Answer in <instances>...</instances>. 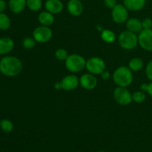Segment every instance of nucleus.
I'll return each instance as SVG.
<instances>
[{
  "mask_svg": "<svg viewBox=\"0 0 152 152\" xmlns=\"http://www.w3.org/2000/svg\"><path fill=\"white\" fill-rule=\"evenodd\" d=\"M23 65L19 58L13 56H6L0 60V72L8 77H14L22 72Z\"/></svg>",
  "mask_w": 152,
  "mask_h": 152,
  "instance_id": "1",
  "label": "nucleus"
},
{
  "mask_svg": "<svg viewBox=\"0 0 152 152\" xmlns=\"http://www.w3.org/2000/svg\"><path fill=\"white\" fill-rule=\"evenodd\" d=\"M133 71L128 66H120L113 74V81L118 87L127 88L133 83Z\"/></svg>",
  "mask_w": 152,
  "mask_h": 152,
  "instance_id": "2",
  "label": "nucleus"
},
{
  "mask_svg": "<svg viewBox=\"0 0 152 152\" xmlns=\"http://www.w3.org/2000/svg\"><path fill=\"white\" fill-rule=\"evenodd\" d=\"M65 62L67 70L73 74L81 72L86 68V59L83 56L77 53L68 55Z\"/></svg>",
  "mask_w": 152,
  "mask_h": 152,
  "instance_id": "3",
  "label": "nucleus"
},
{
  "mask_svg": "<svg viewBox=\"0 0 152 152\" xmlns=\"http://www.w3.org/2000/svg\"><path fill=\"white\" fill-rule=\"evenodd\" d=\"M118 42L122 48L126 50H132L136 48L138 43V36L129 31H124L118 37Z\"/></svg>",
  "mask_w": 152,
  "mask_h": 152,
  "instance_id": "4",
  "label": "nucleus"
},
{
  "mask_svg": "<svg viewBox=\"0 0 152 152\" xmlns=\"http://www.w3.org/2000/svg\"><path fill=\"white\" fill-rule=\"evenodd\" d=\"M86 68L88 73L94 75H100L105 70H106V64L102 58L92 56L86 60Z\"/></svg>",
  "mask_w": 152,
  "mask_h": 152,
  "instance_id": "5",
  "label": "nucleus"
},
{
  "mask_svg": "<svg viewBox=\"0 0 152 152\" xmlns=\"http://www.w3.org/2000/svg\"><path fill=\"white\" fill-rule=\"evenodd\" d=\"M114 99L119 105H128L132 102V94L127 89V88L117 86L113 92Z\"/></svg>",
  "mask_w": 152,
  "mask_h": 152,
  "instance_id": "6",
  "label": "nucleus"
},
{
  "mask_svg": "<svg viewBox=\"0 0 152 152\" xmlns=\"http://www.w3.org/2000/svg\"><path fill=\"white\" fill-rule=\"evenodd\" d=\"M53 37V31L50 27L39 25L33 31V37L37 42L46 43L50 41Z\"/></svg>",
  "mask_w": 152,
  "mask_h": 152,
  "instance_id": "7",
  "label": "nucleus"
},
{
  "mask_svg": "<svg viewBox=\"0 0 152 152\" xmlns=\"http://www.w3.org/2000/svg\"><path fill=\"white\" fill-rule=\"evenodd\" d=\"M111 10V18L115 23L121 25L126 23L129 19V10L123 4H117Z\"/></svg>",
  "mask_w": 152,
  "mask_h": 152,
  "instance_id": "8",
  "label": "nucleus"
},
{
  "mask_svg": "<svg viewBox=\"0 0 152 152\" xmlns=\"http://www.w3.org/2000/svg\"><path fill=\"white\" fill-rule=\"evenodd\" d=\"M138 43L143 50L152 51V29H143L139 33Z\"/></svg>",
  "mask_w": 152,
  "mask_h": 152,
  "instance_id": "9",
  "label": "nucleus"
},
{
  "mask_svg": "<svg viewBox=\"0 0 152 152\" xmlns=\"http://www.w3.org/2000/svg\"><path fill=\"white\" fill-rule=\"evenodd\" d=\"M60 83L62 90L71 91L75 90L80 86V78L74 74H69L62 78Z\"/></svg>",
  "mask_w": 152,
  "mask_h": 152,
  "instance_id": "10",
  "label": "nucleus"
},
{
  "mask_svg": "<svg viewBox=\"0 0 152 152\" xmlns=\"http://www.w3.org/2000/svg\"><path fill=\"white\" fill-rule=\"evenodd\" d=\"M97 83L98 81L96 77L91 73L84 74L80 77V86L85 90H93L96 87Z\"/></svg>",
  "mask_w": 152,
  "mask_h": 152,
  "instance_id": "11",
  "label": "nucleus"
},
{
  "mask_svg": "<svg viewBox=\"0 0 152 152\" xmlns=\"http://www.w3.org/2000/svg\"><path fill=\"white\" fill-rule=\"evenodd\" d=\"M68 12L73 16H80L83 12V4L80 0H69L67 4Z\"/></svg>",
  "mask_w": 152,
  "mask_h": 152,
  "instance_id": "12",
  "label": "nucleus"
},
{
  "mask_svg": "<svg viewBox=\"0 0 152 152\" xmlns=\"http://www.w3.org/2000/svg\"><path fill=\"white\" fill-rule=\"evenodd\" d=\"M45 8L54 15L60 13L63 10L64 5L61 0H47L45 2Z\"/></svg>",
  "mask_w": 152,
  "mask_h": 152,
  "instance_id": "13",
  "label": "nucleus"
},
{
  "mask_svg": "<svg viewBox=\"0 0 152 152\" xmlns=\"http://www.w3.org/2000/svg\"><path fill=\"white\" fill-rule=\"evenodd\" d=\"M14 48V42L10 37L0 38V55H6L10 53Z\"/></svg>",
  "mask_w": 152,
  "mask_h": 152,
  "instance_id": "14",
  "label": "nucleus"
},
{
  "mask_svg": "<svg viewBox=\"0 0 152 152\" xmlns=\"http://www.w3.org/2000/svg\"><path fill=\"white\" fill-rule=\"evenodd\" d=\"M126 28L128 31L134 34H139L143 30L142 25V21L137 18H130L126 22Z\"/></svg>",
  "mask_w": 152,
  "mask_h": 152,
  "instance_id": "15",
  "label": "nucleus"
},
{
  "mask_svg": "<svg viewBox=\"0 0 152 152\" xmlns=\"http://www.w3.org/2000/svg\"><path fill=\"white\" fill-rule=\"evenodd\" d=\"M146 0H123V4L130 11H139L143 9Z\"/></svg>",
  "mask_w": 152,
  "mask_h": 152,
  "instance_id": "16",
  "label": "nucleus"
},
{
  "mask_svg": "<svg viewBox=\"0 0 152 152\" xmlns=\"http://www.w3.org/2000/svg\"><path fill=\"white\" fill-rule=\"evenodd\" d=\"M8 6L11 12L19 14L23 12L27 7V0H9Z\"/></svg>",
  "mask_w": 152,
  "mask_h": 152,
  "instance_id": "17",
  "label": "nucleus"
},
{
  "mask_svg": "<svg viewBox=\"0 0 152 152\" xmlns=\"http://www.w3.org/2000/svg\"><path fill=\"white\" fill-rule=\"evenodd\" d=\"M54 16L53 13L45 10L42 11L38 15V22H39L40 25L43 26L50 27L54 22Z\"/></svg>",
  "mask_w": 152,
  "mask_h": 152,
  "instance_id": "18",
  "label": "nucleus"
},
{
  "mask_svg": "<svg viewBox=\"0 0 152 152\" xmlns=\"http://www.w3.org/2000/svg\"><path fill=\"white\" fill-rule=\"evenodd\" d=\"M100 36L102 41L106 43H108V44L114 43L117 40V38L115 33L108 29H103V31L101 32Z\"/></svg>",
  "mask_w": 152,
  "mask_h": 152,
  "instance_id": "19",
  "label": "nucleus"
},
{
  "mask_svg": "<svg viewBox=\"0 0 152 152\" xmlns=\"http://www.w3.org/2000/svg\"><path fill=\"white\" fill-rule=\"evenodd\" d=\"M144 66V62L142 59L140 57H134L129 61L128 67L132 70V71H135V72H138Z\"/></svg>",
  "mask_w": 152,
  "mask_h": 152,
  "instance_id": "20",
  "label": "nucleus"
},
{
  "mask_svg": "<svg viewBox=\"0 0 152 152\" xmlns=\"http://www.w3.org/2000/svg\"><path fill=\"white\" fill-rule=\"evenodd\" d=\"M11 20L7 14L4 13H0V30L7 31L10 28Z\"/></svg>",
  "mask_w": 152,
  "mask_h": 152,
  "instance_id": "21",
  "label": "nucleus"
},
{
  "mask_svg": "<svg viewBox=\"0 0 152 152\" xmlns=\"http://www.w3.org/2000/svg\"><path fill=\"white\" fill-rule=\"evenodd\" d=\"M27 7L33 12L39 11L42 7V0H27Z\"/></svg>",
  "mask_w": 152,
  "mask_h": 152,
  "instance_id": "22",
  "label": "nucleus"
},
{
  "mask_svg": "<svg viewBox=\"0 0 152 152\" xmlns=\"http://www.w3.org/2000/svg\"><path fill=\"white\" fill-rule=\"evenodd\" d=\"M146 99V94L145 92L142 91H137L132 94V101L136 103H141L143 102Z\"/></svg>",
  "mask_w": 152,
  "mask_h": 152,
  "instance_id": "23",
  "label": "nucleus"
},
{
  "mask_svg": "<svg viewBox=\"0 0 152 152\" xmlns=\"http://www.w3.org/2000/svg\"><path fill=\"white\" fill-rule=\"evenodd\" d=\"M0 126L1 129L4 132H11L13 129V124L10 120H7V119H3L0 121Z\"/></svg>",
  "mask_w": 152,
  "mask_h": 152,
  "instance_id": "24",
  "label": "nucleus"
},
{
  "mask_svg": "<svg viewBox=\"0 0 152 152\" xmlns=\"http://www.w3.org/2000/svg\"><path fill=\"white\" fill-rule=\"evenodd\" d=\"M55 57L59 61H65L68 56V51L64 48H58L55 51Z\"/></svg>",
  "mask_w": 152,
  "mask_h": 152,
  "instance_id": "25",
  "label": "nucleus"
},
{
  "mask_svg": "<svg viewBox=\"0 0 152 152\" xmlns=\"http://www.w3.org/2000/svg\"><path fill=\"white\" fill-rule=\"evenodd\" d=\"M36 40L34 39V37H25L22 41V45L25 49H32L35 47L36 45Z\"/></svg>",
  "mask_w": 152,
  "mask_h": 152,
  "instance_id": "26",
  "label": "nucleus"
},
{
  "mask_svg": "<svg viewBox=\"0 0 152 152\" xmlns=\"http://www.w3.org/2000/svg\"><path fill=\"white\" fill-rule=\"evenodd\" d=\"M142 25L143 29H152V19L150 18H145L142 21Z\"/></svg>",
  "mask_w": 152,
  "mask_h": 152,
  "instance_id": "27",
  "label": "nucleus"
},
{
  "mask_svg": "<svg viewBox=\"0 0 152 152\" xmlns=\"http://www.w3.org/2000/svg\"><path fill=\"white\" fill-rule=\"evenodd\" d=\"M145 74L147 78L152 82V60L150 61L145 67Z\"/></svg>",
  "mask_w": 152,
  "mask_h": 152,
  "instance_id": "28",
  "label": "nucleus"
},
{
  "mask_svg": "<svg viewBox=\"0 0 152 152\" xmlns=\"http://www.w3.org/2000/svg\"><path fill=\"white\" fill-rule=\"evenodd\" d=\"M104 4L108 8L112 9L117 4V0H104Z\"/></svg>",
  "mask_w": 152,
  "mask_h": 152,
  "instance_id": "29",
  "label": "nucleus"
},
{
  "mask_svg": "<svg viewBox=\"0 0 152 152\" xmlns=\"http://www.w3.org/2000/svg\"><path fill=\"white\" fill-rule=\"evenodd\" d=\"M100 76H101V78H102L103 80H108V79L111 77L110 72L109 71H106V70H105V71H104L103 72L100 74Z\"/></svg>",
  "mask_w": 152,
  "mask_h": 152,
  "instance_id": "30",
  "label": "nucleus"
},
{
  "mask_svg": "<svg viewBox=\"0 0 152 152\" xmlns=\"http://www.w3.org/2000/svg\"><path fill=\"white\" fill-rule=\"evenodd\" d=\"M7 7V3L4 0H0V13H3Z\"/></svg>",
  "mask_w": 152,
  "mask_h": 152,
  "instance_id": "31",
  "label": "nucleus"
},
{
  "mask_svg": "<svg viewBox=\"0 0 152 152\" xmlns=\"http://www.w3.org/2000/svg\"><path fill=\"white\" fill-rule=\"evenodd\" d=\"M147 93L148 94L149 96L152 97V82L148 85V89H147Z\"/></svg>",
  "mask_w": 152,
  "mask_h": 152,
  "instance_id": "32",
  "label": "nucleus"
},
{
  "mask_svg": "<svg viewBox=\"0 0 152 152\" xmlns=\"http://www.w3.org/2000/svg\"><path fill=\"white\" fill-rule=\"evenodd\" d=\"M148 85L146 83H142V85L140 86V89L142 91L144 92H147V89H148Z\"/></svg>",
  "mask_w": 152,
  "mask_h": 152,
  "instance_id": "33",
  "label": "nucleus"
},
{
  "mask_svg": "<svg viewBox=\"0 0 152 152\" xmlns=\"http://www.w3.org/2000/svg\"><path fill=\"white\" fill-rule=\"evenodd\" d=\"M54 88L56 90H62V86H61L60 82H56V83H55Z\"/></svg>",
  "mask_w": 152,
  "mask_h": 152,
  "instance_id": "34",
  "label": "nucleus"
},
{
  "mask_svg": "<svg viewBox=\"0 0 152 152\" xmlns=\"http://www.w3.org/2000/svg\"><path fill=\"white\" fill-rule=\"evenodd\" d=\"M96 28H97V30L99 31H101V32H102V31H103V28H102V25H97V27H96Z\"/></svg>",
  "mask_w": 152,
  "mask_h": 152,
  "instance_id": "35",
  "label": "nucleus"
},
{
  "mask_svg": "<svg viewBox=\"0 0 152 152\" xmlns=\"http://www.w3.org/2000/svg\"><path fill=\"white\" fill-rule=\"evenodd\" d=\"M98 152H106V151H98Z\"/></svg>",
  "mask_w": 152,
  "mask_h": 152,
  "instance_id": "36",
  "label": "nucleus"
},
{
  "mask_svg": "<svg viewBox=\"0 0 152 152\" xmlns=\"http://www.w3.org/2000/svg\"><path fill=\"white\" fill-rule=\"evenodd\" d=\"M80 1H84V0H80Z\"/></svg>",
  "mask_w": 152,
  "mask_h": 152,
  "instance_id": "37",
  "label": "nucleus"
},
{
  "mask_svg": "<svg viewBox=\"0 0 152 152\" xmlns=\"http://www.w3.org/2000/svg\"><path fill=\"white\" fill-rule=\"evenodd\" d=\"M0 129H1V126H0Z\"/></svg>",
  "mask_w": 152,
  "mask_h": 152,
  "instance_id": "38",
  "label": "nucleus"
}]
</instances>
